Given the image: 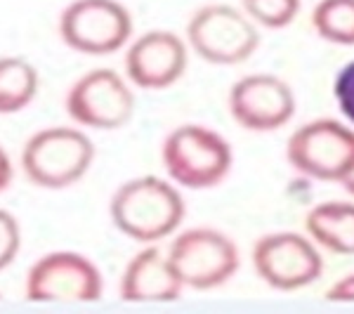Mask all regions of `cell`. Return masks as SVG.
Here are the masks:
<instances>
[{
  "mask_svg": "<svg viewBox=\"0 0 354 314\" xmlns=\"http://www.w3.org/2000/svg\"><path fill=\"white\" fill-rule=\"evenodd\" d=\"M326 300L330 302H354V274H347L345 279L335 281L326 290Z\"/></svg>",
  "mask_w": 354,
  "mask_h": 314,
  "instance_id": "obj_20",
  "label": "cell"
},
{
  "mask_svg": "<svg viewBox=\"0 0 354 314\" xmlns=\"http://www.w3.org/2000/svg\"><path fill=\"white\" fill-rule=\"evenodd\" d=\"M312 24L324 41L354 45V0H322L312 12Z\"/></svg>",
  "mask_w": 354,
  "mask_h": 314,
  "instance_id": "obj_16",
  "label": "cell"
},
{
  "mask_svg": "<svg viewBox=\"0 0 354 314\" xmlns=\"http://www.w3.org/2000/svg\"><path fill=\"white\" fill-rule=\"evenodd\" d=\"M185 286L168 255L156 243H145V248L128 260L118 284V293L125 302H173Z\"/></svg>",
  "mask_w": 354,
  "mask_h": 314,
  "instance_id": "obj_13",
  "label": "cell"
},
{
  "mask_svg": "<svg viewBox=\"0 0 354 314\" xmlns=\"http://www.w3.org/2000/svg\"><path fill=\"white\" fill-rule=\"evenodd\" d=\"M38 68L24 57H0V116L26 109L38 95Z\"/></svg>",
  "mask_w": 354,
  "mask_h": 314,
  "instance_id": "obj_15",
  "label": "cell"
},
{
  "mask_svg": "<svg viewBox=\"0 0 354 314\" xmlns=\"http://www.w3.org/2000/svg\"><path fill=\"white\" fill-rule=\"evenodd\" d=\"M0 300H3V293H0Z\"/></svg>",
  "mask_w": 354,
  "mask_h": 314,
  "instance_id": "obj_23",
  "label": "cell"
},
{
  "mask_svg": "<svg viewBox=\"0 0 354 314\" xmlns=\"http://www.w3.org/2000/svg\"><path fill=\"white\" fill-rule=\"evenodd\" d=\"M243 12L253 24L283 28L298 17L300 0H243Z\"/></svg>",
  "mask_w": 354,
  "mask_h": 314,
  "instance_id": "obj_17",
  "label": "cell"
},
{
  "mask_svg": "<svg viewBox=\"0 0 354 314\" xmlns=\"http://www.w3.org/2000/svg\"><path fill=\"white\" fill-rule=\"evenodd\" d=\"M133 15L118 0H73L59 17L64 45L88 57L118 53L133 41Z\"/></svg>",
  "mask_w": 354,
  "mask_h": 314,
  "instance_id": "obj_4",
  "label": "cell"
},
{
  "mask_svg": "<svg viewBox=\"0 0 354 314\" xmlns=\"http://www.w3.org/2000/svg\"><path fill=\"white\" fill-rule=\"evenodd\" d=\"M15 178V165H12V158H10V154L0 147V194L10 187V182Z\"/></svg>",
  "mask_w": 354,
  "mask_h": 314,
  "instance_id": "obj_21",
  "label": "cell"
},
{
  "mask_svg": "<svg viewBox=\"0 0 354 314\" xmlns=\"http://www.w3.org/2000/svg\"><path fill=\"white\" fill-rule=\"evenodd\" d=\"M109 218L123 237L137 243H158L173 237L185 220L177 185L156 175L123 182L109 201Z\"/></svg>",
  "mask_w": 354,
  "mask_h": 314,
  "instance_id": "obj_1",
  "label": "cell"
},
{
  "mask_svg": "<svg viewBox=\"0 0 354 314\" xmlns=\"http://www.w3.org/2000/svg\"><path fill=\"white\" fill-rule=\"evenodd\" d=\"M340 182H342V187H345V190L354 196V161H352L350 168H347V173L342 175V180H340Z\"/></svg>",
  "mask_w": 354,
  "mask_h": 314,
  "instance_id": "obj_22",
  "label": "cell"
},
{
  "mask_svg": "<svg viewBox=\"0 0 354 314\" xmlns=\"http://www.w3.org/2000/svg\"><path fill=\"white\" fill-rule=\"evenodd\" d=\"M253 267L274 290H298L322 277L324 258L302 234L274 232L255 241Z\"/></svg>",
  "mask_w": 354,
  "mask_h": 314,
  "instance_id": "obj_10",
  "label": "cell"
},
{
  "mask_svg": "<svg viewBox=\"0 0 354 314\" xmlns=\"http://www.w3.org/2000/svg\"><path fill=\"white\" fill-rule=\"evenodd\" d=\"M288 163L322 182H340L354 161V130L335 118H317L288 137Z\"/></svg>",
  "mask_w": 354,
  "mask_h": 314,
  "instance_id": "obj_9",
  "label": "cell"
},
{
  "mask_svg": "<svg viewBox=\"0 0 354 314\" xmlns=\"http://www.w3.org/2000/svg\"><path fill=\"white\" fill-rule=\"evenodd\" d=\"M161 161L173 185L185 190H210L230 175L234 154L220 133L187 123L163 140Z\"/></svg>",
  "mask_w": 354,
  "mask_h": 314,
  "instance_id": "obj_3",
  "label": "cell"
},
{
  "mask_svg": "<svg viewBox=\"0 0 354 314\" xmlns=\"http://www.w3.org/2000/svg\"><path fill=\"white\" fill-rule=\"evenodd\" d=\"M95 145L81 128L53 125L33 133L21 149V170L41 190H68L90 173Z\"/></svg>",
  "mask_w": 354,
  "mask_h": 314,
  "instance_id": "obj_2",
  "label": "cell"
},
{
  "mask_svg": "<svg viewBox=\"0 0 354 314\" xmlns=\"http://www.w3.org/2000/svg\"><path fill=\"white\" fill-rule=\"evenodd\" d=\"M230 111L241 128L272 133L293 118L295 95L286 81L272 73H250L232 85Z\"/></svg>",
  "mask_w": 354,
  "mask_h": 314,
  "instance_id": "obj_12",
  "label": "cell"
},
{
  "mask_svg": "<svg viewBox=\"0 0 354 314\" xmlns=\"http://www.w3.org/2000/svg\"><path fill=\"white\" fill-rule=\"evenodd\" d=\"M21 250V227L10 210L0 208V272L8 270Z\"/></svg>",
  "mask_w": 354,
  "mask_h": 314,
  "instance_id": "obj_18",
  "label": "cell"
},
{
  "mask_svg": "<svg viewBox=\"0 0 354 314\" xmlns=\"http://www.w3.org/2000/svg\"><path fill=\"white\" fill-rule=\"evenodd\" d=\"M307 234L330 253L354 255V203L328 201L307 213Z\"/></svg>",
  "mask_w": 354,
  "mask_h": 314,
  "instance_id": "obj_14",
  "label": "cell"
},
{
  "mask_svg": "<svg viewBox=\"0 0 354 314\" xmlns=\"http://www.w3.org/2000/svg\"><path fill=\"white\" fill-rule=\"evenodd\" d=\"M185 288L213 290L227 284L239 270L236 243L220 230L194 227L180 232L165 250Z\"/></svg>",
  "mask_w": 354,
  "mask_h": 314,
  "instance_id": "obj_5",
  "label": "cell"
},
{
  "mask_svg": "<svg viewBox=\"0 0 354 314\" xmlns=\"http://www.w3.org/2000/svg\"><path fill=\"white\" fill-rule=\"evenodd\" d=\"M66 113L78 128L118 130L135 116V93L130 81L113 68L83 73L66 93Z\"/></svg>",
  "mask_w": 354,
  "mask_h": 314,
  "instance_id": "obj_8",
  "label": "cell"
},
{
  "mask_svg": "<svg viewBox=\"0 0 354 314\" xmlns=\"http://www.w3.org/2000/svg\"><path fill=\"white\" fill-rule=\"evenodd\" d=\"M333 95L338 102L340 111L345 113V118L354 125V59L347 62L345 66L338 71L333 83Z\"/></svg>",
  "mask_w": 354,
  "mask_h": 314,
  "instance_id": "obj_19",
  "label": "cell"
},
{
  "mask_svg": "<svg viewBox=\"0 0 354 314\" xmlns=\"http://www.w3.org/2000/svg\"><path fill=\"white\" fill-rule=\"evenodd\" d=\"M104 293V277L88 255L76 250H53L28 267L24 295L31 302L81 305Z\"/></svg>",
  "mask_w": 354,
  "mask_h": 314,
  "instance_id": "obj_6",
  "label": "cell"
},
{
  "mask_svg": "<svg viewBox=\"0 0 354 314\" xmlns=\"http://www.w3.org/2000/svg\"><path fill=\"white\" fill-rule=\"evenodd\" d=\"M189 45L177 33L153 28L125 45V78L142 90H165L185 76Z\"/></svg>",
  "mask_w": 354,
  "mask_h": 314,
  "instance_id": "obj_11",
  "label": "cell"
},
{
  "mask_svg": "<svg viewBox=\"0 0 354 314\" xmlns=\"http://www.w3.org/2000/svg\"><path fill=\"white\" fill-rule=\"evenodd\" d=\"M258 26L232 5H205L187 24V45L210 64H241L258 50Z\"/></svg>",
  "mask_w": 354,
  "mask_h": 314,
  "instance_id": "obj_7",
  "label": "cell"
}]
</instances>
